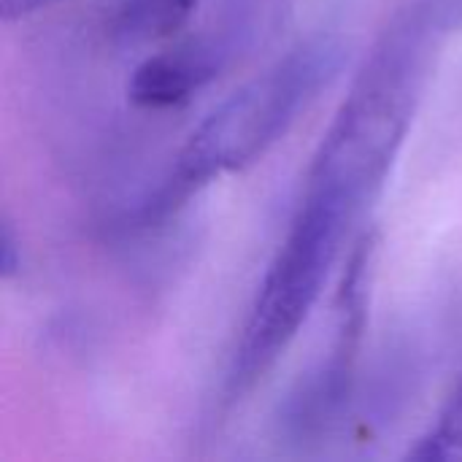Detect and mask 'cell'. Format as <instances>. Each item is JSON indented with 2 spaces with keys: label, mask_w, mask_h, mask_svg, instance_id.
Segmentation results:
<instances>
[{
  "label": "cell",
  "mask_w": 462,
  "mask_h": 462,
  "mask_svg": "<svg viewBox=\"0 0 462 462\" xmlns=\"http://www.w3.org/2000/svg\"><path fill=\"white\" fill-rule=\"evenodd\" d=\"M341 57L333 35H314L227 95L181 143L160 187L138 206V222L165 219L208 184L263 160L328 89Z\"/></svg>",
  "instance_id": "obj_2"
},
{
  "label": "cell",
  "mask_w": 462,
  "mask_h": 462,
  "mask_svg": "<svg viewBox=\"0 0 462 462\" xmlns=\"http://www.w3.org/2000/svg\"><path fill=\"white\" fill-rule=\"evenodd\" d=\"M409 460L457 462L462 460V374L447 393L436 422L406 452Z\"/></svg>",
  "instance_id": "obj_7"
},
{
  "label": "cell",
  "mask_w": 462,
  "mask_h": 462,
  "mask_svg": "<svg viewBox=\"0 0 462 462\" xmlns=\"http://www.w3.org/2000/svg\"><path fill=\"white\" fill-rule=\"evenodd\" d=\"M439 0H411L382 30L311 157L303 187L365 211L409 138L441 35Z\"/></svg>",
  "instance_id": "obj_1"
},
{
  "label": "cell",
  "mask_w": 462,
  "mask_h": 462,
  "mask_svg": "<svg viewBox=\"0 0 462 462\" xmlns=\"http://www.w3.org/2000/svg\"><path fill=\"white\" fill-rule=\"evenodd\" d=\"M363 214L344 200L303 189L271 257L225 376L230 406L252 395L298 341Z\"/></svg>",
  "instance_id": "obj_3"
},
{
  "label": "cell",
  "mask_w": 462,
  "mask_h": 462,
  "mask_svg": "<svg viewBox=\"0 0 462 462\" xmlns=\"http://www.w3.org/2000/svg\"><path fill=\"white\" fill-rule=\"evenodd\" d=\"M203 0H119L111 16V32L130 43L165 41L176 35Z\"/></svg>",
  "instance_id": "obj_6"
},
{
  "label": "cell",
  "mask_w": 462,
  "mask_h": 462,
  "mask_svg": "<svg viewBox=\"0 0 462 462\" xmlns=\"http://www.w3.org/2000/svg\"><path fill=\"white\" fill-rule=\"evenodd\" d=\"M49 3L51 0H0V16H3V22H16V19L35 14L38 8H43Z\"/></svg>",
  "instance_id": "obj_9"
},
{
  "label": "cell",
  "mask_w": 462,
  "mask_h": 462,
  "mask_svg": "<svg viewBox=\"0 0 462 462\" xmlns=\"http://www.w3.org/2000/svg\"><path fill=\"white\" fill-rule=\"evenodd\" d=\"M439 5L447 16L449 27H457L462 22V0H439Z\"/></svg>",
  "instance_id": "obj_10"
},
{
  "label": "cell",
  "mask_w": 462,
  "mask_h": 462,
  "mask_svg": "<svg viewBox=\"0 0 462 462\" xmlns=\"http://www.w3.org/2000/svg\"><path fill=\"white\" fill-rule=\"evenodd\" d=\"M219 70L217 51L206 43H181L146 57L127 81V97L146 111L189 103Z\"/></svg>",
  "instance_id": "obj_5"
},
{
  "label": "cell",
  "mask_w": 462,
  "mask_h": 462,
  "mask_svg": "<svg viewBox=\"0 0 462 462\" xmlns=\"http://www.w3.org/2000/svg\"><path fill=\"white\" fill-rule=\"evenodd\" d=\"M22 265H24L22 238L16 236L14 222L5 214L3 225H0V279L3 282H14L16 276H22Z\"/></svg>",
  "instance_id": "obj_8"
},
{
  "label": "cell",
  "mask_w": 462,
  "mask_h": 462,
  "mask_svg": "<svg viewBox=\"0 0 462 462\" xmlns=\"http://www.w3.org/2000/svg\"><path fill=\"white\" fill-rule=\"evenodd\" d=\"M368 246H371L368 241L357 244L346 260V273L338 292V330L330 357L322 365V371L309 379L300 395L292 398L290 425L298 428L300 433L322 430L328 422H333V417L338 414V409L349 395V382L355 374L357 349L365 328V298H368V268H371Z\"/></svg>",
  "instance_id": "obj_4"
}]
</instances>
